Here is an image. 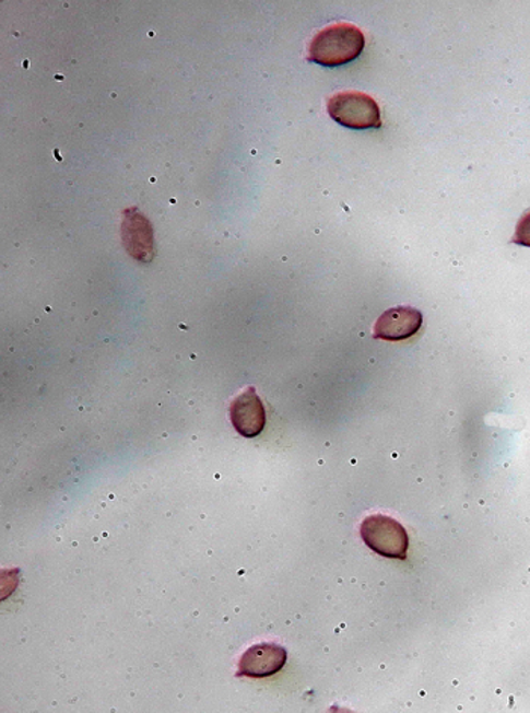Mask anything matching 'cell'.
Returning <instances> with one entry per match:
<instances>
[{
	"label": "cell",
	"instance_id": "7a4b0ae2",
	"mask_svg": "<svg viewBox=\"0 0 530 713\" xmlns=\"http://www.w3.org/2000/svg\"><path fill=\"white\" fill-rule=\"evenodd\" d=\"M361 536L368 548L384 558L407 559L410 539L398 521L384 515L368 516L361 525Z\"/></svg>",
	"mask_w": 530,
	"mask_h": 713
},
{
	"label": "cell",
	"instance_id": "5b68a950",
	"mask_svg": "<svg viewBox=\"0 0 530 713\" xmlns=\"http://www.w3.org/2000/svg\"><path fill=\"white\" fill-rule=\"evenodd\" d=\"M423 316L419 309L396 307L385 312L375 325L376 339L400 342L417 335L422 328Z\"/></svg>",
	"mask_w": 530,
	"mask_h": 713
},
{
	"label": "cell",
	"instance_id": "ba28073f",
	"mask_svg": "<svg viewBox=\"0 0 530 713\" xmlns=\"http://www.w3.org/2000/svg\"><path fill=\"white\" fill-rule=\"evenodd\" d=\"M513 242L516 245L526 246L530 248V211L526 213L521 221L518 222L516 234H514Z\"/></svg>",
	"mask_w": 530,
	"mask_h": 713
},
{
	"label": "cell",
	"instance_id": "52a82bcc",
	"mask_svg": "<svg viewBox=\"0 0 530 713\" xmlns=\"http://www.w3.org/2000/svg\"><path fill=\"white\" fill-rule=\"evenodd\" d=\"M125 242L131 256L140 261H151L153 256L152 231L146 219L139 213L128 211L125 221Z\"/></svg>",
	"mask_w": 530,
	"mask_h": 713
},
{
	"label": "cell",
	"instance_id": "277c9868",
	"mask_svg": "<svg viewBox=\"0 0 530 713\" xmlns=\"http://www.w3.org/2000/svg\"><path fill=\"white\" fill-rule=\"evenodd\" d=\"M286 664V650L284 646L274 644H259L250 646L242 661H239V676L262 677L274 676L281 671Z\"/></svg>",
	"mask_w": 530,
	"mask_h": 713
},
{
	"label": "cell",
	"instance_id": "8992f818",
	"mask_svg": "<svg viewBox=\"0 0 530 713\" xmlns=\"http://www.w3.org/2000/svg\"><path fill=\"white\" fill-rule=\"evenodd\" d=\"M231 421L242 436L257 437L266 426V410L254 387L239 395L231 407Z\"/></svg>",
	"mask_w": 530,
	"mask_h": 713
},
{
	"label": "cell",
	"instance_id": "3957f363",
	"mask_svg": "<svg viewBox=\"0 0 530 713\" xmlns=\"http://www.w3.org/2000/svg\"><path fill=\"white\" fill-rule=\"evenodd\" d=\"M328 112L332 119L345 128L370 129L382 127L376 101L364 93H340L331 97Z\"/></svg>",
	"mask_w": 530,
	"mask_h": 713
},
{
	"label": "cell",
	"instance_id": "6da1fadb",
	"mask_svg": "<svg viewBox=\"0 0 530 713\" xmlns=\"http://www.w3.org/2000/svg\"><path fill=\"white\" fill-rule=\"evenodd\" d=\"M364 34L349 23H339L318 33L309 46V61L337 68L348 65L363 52Z\"/></svg>",
	"mask_w": 530,
	"mask_h": 713
}]
</instances>
